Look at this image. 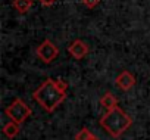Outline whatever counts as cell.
Instances as JSON below:
<instances>
[{
    "label": "cell",
    "instance_id": "6da1fadb",
    "mask_svg": "<svg viewBox=\"0 0 150 140\" xmlns=\"http://www.w3.org/2000/svg\"><path fill=\"white\" fill-rule=\"evenodd\" d=\"M68 84L62 80L47 78L33 93V99L49 114H52L66 99Z\"/></svg>",
    "mask_w": 150,
    "mask_h": 140
},
{
    "label": "cell",
    "instance_id": "7a4b0ae2",
    "mask_svg": "<svg viewBox=\"0 0 150 140\" xmlns=\"http://www.w3.org/2000/svg\"><path fill=\"white\" fill-rule=\"evenodd\" d=\"M100 127L103 130H106V133H109L113 139L121 137L131 125H132V118L122 111L119 106L110 111H106V114L100 118L99 121Z\"/></svg>",
    "mask_w": 150,
    "mask_h": 140
},
{
    "label": "cell",
    "instance_id": "3957f363",
    "mask_svg": "<svg viewBox=\"0 0 150 140\" xmlns=\"http://www.w3.org/2000/svg\"><path fill=\"white\" fill-rule=\"evenodd\" d=\"M5 114L8 115V118H11V121H15L18 124H22L27 118H30V115L33 114V111H31V108L22 99H15L9 106H6Z\"/></svg>",
    "mask_w": 150,
    "mask_h": 140
},
{
    "label": "cell",
    "instance_id": "277c9868",
    "mask_svg": "<svg viewBox=\"0 0 150 140\" xmlns=\"http://www.w3.org/2000/svg\"><path fill=\"white\" fill-rule=\"evenodd\" d=\"M38 59H41V62L44 63H52L57 56H59V47L52 41V40H44L35 50Z\"/></svg>",
    "mask_w": 150,
    "mask_h": 140
},
{
    "label": "cell",
    "instance_id": "5b68a950",
    "mask_svg": "<svg viewBox=\"0 0 150 140\" xmlns=\"http://www.w3.org/2000/svg\"><path fill=\"white\" fill-rule=\"evenodd\" d=\"M88 52H90L88 44H87L86 41L80 40V38L74 40V41L68 46V53H69L74 59H77V60H80V59L86 58V56L88 55Z\"/></svg>",
    "mask_w": 150,
    "mask_h": 140
},
{
    "label": "cell",
    "instance_id": "8992f818",
    "mask_svg": "<svg viewBox=\"0 0 150 140\" xmlns=\"http://www.w3.org/2000/svg\"><path fill=\"white\" fill-rule=\"evenodd\" d=\"M135 83H137V80H135V77H134L129 71H122V72L116 77V80H115L116 87H119V89L124 90V92L131 90V89L135 86Z\"/></svg>",
    "mask_w": 150,
    "mask_h": 140
},
{
    "label": "cell",
    "instance_id": "52a82bcc",
    "mask_svg": "<svg viewBox=\"0 0 150 140\" xmlns=\"http://www.w3.org/2000/svg\"><path fill=\"white\" fill-rule=\"evenodd\" d=\"M100 106L105 108L106 111L115 109V108H118V99H116L110 92H108V93H105V95L100 97Z\"/></svg>",
    "mask_w": 150,
    "mask_h": 140
},
{
    "label": "cell",
    "instance_id": "ba28073f",
    "mask_svg": "<svg viewBox=\"0 0 150 140\" xmlns=\"http://www.w3.org/2000/svg\"><path fill=\"white\" fill-rule=\"evenodd\" d=\"M19 125L18 122L15 121H9L8 124L3 125V134L8 137V139H15L18 134H19Z\"/></svg>",
    "mask_w": 150,
    "mask_h": 140
},
{
    "label": "cell",
    "instance_id": "9c48e42d",
    "mask_svg": "<svg viewBox=\"0 0 150 140\" xmlns=\"http://www.w3.org/2000/svg\"><path fill=\"white\" fill-rule=\"evenodd\" d=\"M13 8L19 14H27L33 8V0H13Z\"/></svg>",
    "mask_w": 150,
    "mask_h": 140
},
{
    "label": "cell",
    "instance_id": "30bf717a",
    "mask_svg": "<svg viewBox=\"0 0 150 140\" xmlns=\"http://www.w3.org/2000/svg\"><path fill=\"white\" fill-rule=\"evenodd\" d=\"M91 137H93V133L87 127H84L83 130H80L77 134H75V140H90Z\"/></svg>",
    "mask_w": 150,
    "mask_h": 140
},
{
    "label": "cell",
    "instance_id": "8fae6325",
    "mask_svg": "<svg viewBox=\"0 0 150 140\" xmlns=\"http://www.w3.org/2000/svg\"><path fill=\"white\" fill-rule=\"evenodd\" d=\"M100 3V0H83V5L88 9H94Z\"/></svg>",
    "mask_w": 150,
    "mask_h": 140
},
{
    "label": "cell",
    "instance_id": "7c38bea8",
    "mask_svg": "<svg viewBox=\"0 0 150 140\" xmlns=\"http://www.w3.org/2000/svg\"><path fill=\"white\" fill-rule=\"evenodd\" d=\"M38 2L43 5V6H46V8H50V6H53L57 0H38Z\"/></svg>",
    "mask_w": 150,
    "mask_h": 140
},
{
    "label": "cell",
    "instance_id": "4fadbf2b",
    "mask_svg": "<svg viewBox=\"0 0 150 140\" xmlns=\"http://www.w3.org/2000/svg\"><path fill=\"white\" fill-rule=\"evenodd\" d=\"M90 140H100V139H99V137H97V136H94V134H93V137H91V139H90Z\"/></svg>",
    "mask_w": 150,
    "mask_h": 140
}]
</instances>
